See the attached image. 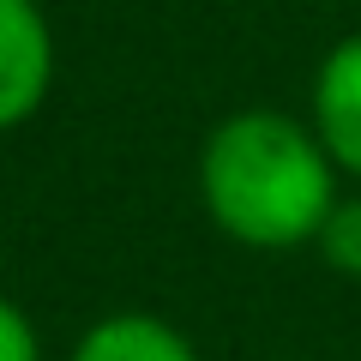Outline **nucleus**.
<instances>
[{"label":"nucleus","mask_w":361,"mask_h":361,"mask_svg":"<svg viewBox=\"0 0 361 361\" xmlns=\"http://www.w3.org/2000/svg\"><path fill=\"white\" fill-rule=\"evenodd\" d=\"M337 163L325 157L319 133L283 109H235L199 145V205L247 253H295L313 247L319 223L331 217Z\"/></svg>","instance_id":"1"},{"label":"nucleus","mask_w":361,"mask_h":361,"mask_svg":"<svg viewBox=\"0 0 361 361\" xmlns=\"http://www.w3.org/2000/svg\"><path fill=\"white\" fill-rule=\"evenodd\" d=\"M54 25L42 0H0V133H18L42 115L54 90Z\"/></svg>","instance_id":"2"},{"label":"nucleus","mask_w":361,"mask_h":361,"mask_svg":"<svg viewBox=\"0 0 361 361\" xmlns=\"http://www.w3.org/2000/svg\"><path fill=\"white\" fill-rule=\"evenodd\" d=\"M307 127L319 133L337 175L361 180V30L325 49L307 85Z\"/></svg>","instance_id":"3"},{"label":"nucleus","mask_w":361,"mask_h":361,"mask_svg":"<svg viewBox=\"0 0 361 361\" xmlns=\"http://www.w3.org/2000/svg\"><path fill=\"white\" fill-rule=\"evenodd\" d=\"M66 361H205L193 349V337L169 325L163 313H139V307H121L103 313L78 331V343L66 349Z\"/></svg>","instance_id":"4"},{"label":"nucleus","mask_w":361,"mask_h":361,"mask_svg":"<svg viewBox=\"0 0 361 361\" xmlns=\"http://www.w3.org/2000/svg\"><path fill=\"white\" fill-rule=\"evenodd\" d=\"M313 253H319L337 277H355L361 283V193H343L331 205V217L313 235Z\"/></svg>","instance_id":"5"},{"label":"nucleus","mask_w":361,"mask_h":361,"mask_svg":"<svg viewBox=\"0 0 361 361\" xmlns=\"http://www.w3.org/2000/svg\"><path fill=\"white\" fill-rule=\"evenodd\" d=\"M0 361H42V331L13 295H0Z\"/></svg>","instance_id":"6"}]
</instances>
